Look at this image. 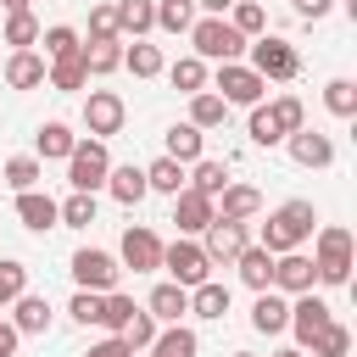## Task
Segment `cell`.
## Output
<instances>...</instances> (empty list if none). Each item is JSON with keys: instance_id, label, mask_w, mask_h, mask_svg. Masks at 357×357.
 I'll use <instances>...</instances> for the list:
<instances>
[{"instance_id": "cell-1", "label": "cell", "mask_w": 357, "mask_h": 357, "mask_svg": "<svg viewBox=\"0 0 357 357\" xmlns=\"http://www.w3.org/2000/svg\"><path fill=\"white\" fill-rule=\"evenodd\" d=\"M312 229H318V212H312V201H284L279 212H268V223H262V251H301L307 240H312Z\"/></svg>"}, {"instance_id": "cell-2", "label": "cell", "mask_w": 357, "mask_h": 357, "mask_svg": "<svg viewBox=\"0 0 357 357\" xmlns=\"http://www.w3.org/2000/svg\"><path fill=\"white\" fill-rule=\"evenodd\" d=\"M312 268H318V284H346L351 279V229L346 223H318L312 229Z\"/></svg>"}, {"instance_id": "cell-3", "label": "cell", "mask_w": 357, "mask_h": 357, "mask_svg": "<svg viewBox=\"0 0 357 357\" xmlns=\"http://www.w3.org/2000/svg\"><path fill=\"white\" fill-rule=\"evenodd\" d=\"M190 45H195L201 61H240L251 39H245L229 17H195V22H190Z\"/></svg>"}, {"instance_id": "cell-4", "label": "cell", "mask_w": 357, "mask_h": 357, "mask_svg": "<svg viewBox=\"0 0 357 357\" xmlns=\"http://www.w3.org/2000/svg\"><path fill=\"white\" fill-rule=\"evenodd\" d=\"M245 50H251V61H245V67H257L268 84H290V78L301 73V56H296V45H290V39H279V33H257Z\"/></svg>"}, {"instance_id": "cell-5", "label": "cell", "mask_w": 357, "mask_h": 357, "mask_svg": "<svg viewBox=\"0 0 357 357\" xmlns=\"http://www.w3.org/2000/svg\"><path fill=\"white\" fill-rule=\"evenodd\" d=\"M162 268H167V279L184 284V290H195L201 279H212V257L201 251L195 234H178L173 245H162Z\"/></svg>"}, {"instance_id": "cell-6", "label": "cell", "mask_w": 357, "mask_h": 357, "mask_svg": "<svg viewBox=\"0 0 357 357\" xmlns=\"http://www.w3.org/2000/svg\"><path fill=\"white\" fill-rule=\"evenodd\" d=\"M212 89H218L229 106H262V95H268V78H262L257 67H245V61H218V73H212Z\"/></svg>"}, {"instance_id": "cell-7", "label": "cell", "mask_w": 357, "mask_h": 357, "mask_svg": "<svg viewBox=\"0 0 357 357\" xmlns=\"http://www.w3.org/2000/svg\"><path fill=\"white\" fill-rule=\"evenodd\" d=\"M106 173H112V151H106V139H78L73 156H67V184L95 195V190L106 184Z\"/></svg>"}, {"instance_id": "cell-8", "label": "cell", "mask_w": 357, "mask_h": 357, "mask_svg": "<svg viewBox=\"0 0 357 357\" xmlns=\"http://www.w3.org/2000/svg\"><path fill=\"white\" fill-rule=\"evenodd\" d=\"M73 284L78 290H117V279H123V268H117V257L112 251H95V245H84V251H73Z\"/></svg>"}, {"instance_id": "cell-9", "label": "cell", "mask_w": 357, "mask_h": 357, "mask_svg": "<svg viewBox=\"0 0 357 357\" xmlns=\"http://www.w3.org/2000/svg\"><path fill=\"white\" fill-rule=\"evenodd\" d=\"M123 123H128L123 95H117V89H89V100H84V128H89V139H112V134H123Z\"/></svg>"}, {"instance_id": "cell-10", "label": "cell", "mask_w": 357, "mask_h": 357, "mask_svg": "<svg viewBox=\"0 0 357 357\" xmlns=\"http://www.w3.org/2000/svg\"><path fill=\"white\" fill-rule=\"evenodd\" d=\"M195 240H201V251H206V257H212V268H218V262H234V257L251 245V229H245V223H234V218H212Z\"/></svg>"}, {"instance_id": "cell-11", "label": "cell", "mask_w": 357, "mask_h": 357, "mask_svg": "<svg viewBox=\"0 0 357 357\" xmlns=\"http://www.w3.org/2000/svg\"><path fill=\"white\" fill-rule=\"evenodd\" d=\"M329 318H335V307H329L318 290H301V296H290V324H284V329H290V335H296V346L307 351V346H312V335H318Z\"/></svg>"}, {"instance_id": "cell-12", "label": "cell", "mask_w": 357, "mask_h": 357, "mask_svg": "<svg viewBox=\"0 0 357 357\" xmlns=\"http://www.w3.org/2000/svg\"><path fill=\"white\" fill-rule=\"evenodd\" d=\"M117 251H123V268H134V273L162 268V234H156V229H145V223H128Z\"/></svg>"}, {"instance_id": "cell-13", "label": "cell", "mask_w": 357, "mask_h": 357, "mask_svg": "<svg viewBox=\"0 0 357 357\" xmlns=\"http://www.w3.org/2000/svg\"><path fill=\"white\" fill-rule=\"evenodd\" d=\"M312 284H318V268H312L307 251H279V257H273V290L301 296V290H312Z\"/></svg>"}, {"instance_id": "cell-14", "label": "cell", "mask_w": 357, "mask_h": 357, "mask_svg": "<svg viewBox=\"0 0 357 357\" xmlns=\"http://www.w3.org/2000/svg\"><path fill=\"white\" fill-rule=\"evenodd\" d=\"M284 151H290L296 167H329V162H335V139L318 134V128H296V134H284Z\"/></svg>"}, {"instance_id": "cell-15", "label": "cell", "mask_w": 357, "mask_h": 357, "mask_svg": "<svg viewBox=\"0 0 357 357\" xmlns=\"http://www.w3.org/2000/svg\"><path fill=\"white\" fill-rule=\"evenodd\" d=\"M17 223L33 234H50V229H61V206L45 190H17Z\"/></svg>"}, {"instance_id": "cell-16", "label": "cell", "mask_w": 357, "mask_h": 357, "mask_svg": "<svg viewBox=\"0 0 357 357\" xmlns=\"http://www.w3.org/2000/svg\"><path fill=\"white\" fill-rule=\"evenodd\" d=\"M218 218V206H212V195H201V190H178L173 195V223H178V234H201L206 223Z\"/></svg>"}, {"instance_id": "cell-17", "label": "cell", "mask_w": 357, "mask_h": 357, "mask_svg": "<svg viewBox=\"0 0 357 357\" xmlns=\"http://www.w3.org/2000/svg\"><path fill=\"white\" fill-rule=\"evenodd\" d=\"M284 324H290V296L284 290H257V301H251V329L257 335H284Z\"/></svg>"}, {"instance_id": "cell-18", "label": "cell", "mask_w": 357, "mask_h": 357, "mask_svg": "<svg viewBox=\"0 0 357 357\" xmlns=\"http://www.w3.org/2000/svg\"><path fill=\"white\" fill-rule=\"evenodd\" d=\"M212 206H218V218L251 223V218L262 212V190H257V184H234V178H229V184L218 190V201H212Z\"/></svg>"}, {"instance_id": "cell-19", "label": "cell", "mask_w": 357, "mask_h": 357, "mask_svg": "<svg viewBox=\"0 0 357 357\" xmlns=\"http://www.w3.org/2000/svg\"><path fill=\"white\" fill-rule=\"evenodd\" d=\"M100 190H112V201H117V206H139V201L151 195L145 167H134V162H128V167H117V162H112V173H106V184H100Z\"/></svg>"}, {"instance_id": "cell-20", "label": "cell", "mask_w": 357, "mask_h": 357, "mask_svg": "<svg viewBox=\"0 0 357 357\" xmlns=\"http://www.w3.org/2000/svg\"><path fill=\"white\" fill-rule=\"evenodd\" d=\"M145 312H151L156 324H184V318H190V290L167 279V284H156V290H151V301H145Z\"/></svg>"}, {"instance_id": "cell-21", "label": "cell", "mask_w": 357, "mask_h": 357, "mask_svg": "<svg viewBox=\"0 0 357 357\" xmlns=\"http://www.w3.org/2000/svg\"><path fill=\"white\" fill-rule=\"evenodd\" d=\"M50 318H56V312H50V301H45V296H33V290H22V296L11 301V329H17V335H45V329H50Z\"/></svg>"}, {"instance_id": "cell-22", "label": "cell", "mask_w": 357, "mask_h": 357, "mask_svg": "<svg viewBox=\"0 0 357 357\" xmlns=\"http://www.w3.org/2000/svg\"><path fill=\"white\" fill-rule=\"evenodd\" d=\"M73 145H78V134H73L67 123H56V117L39 123V134H33V156H39V162H67Z\"/></svg>"}, {"instance_id": "cell-23", "label": "cell", "mask_w": 357, "mask_h": 357, "mask_svg": "<svg viewBox=\"0 0 357 357\" xmlns=\"http://www.w3.org/2000/svg\"><path fill=\"white\" fill-rule=\"evenodd\" d=\"M229 268L240 273V284H245V290H268V284H273V251H262V245H245Z\"/></svg>"}, {"instance_id": "cell-24", "label": "cell", "mask_w": 357, "mask_h": 357, "mask_svg": "<svg viewBox=\"0 0 357 357\" xmlns=\"http://www.w3.org/2000/svg\"><path fill=\"white\" fill-rule=\"evenodd\" d=\"M112 11H117V33L123 39H145L156 28V0H112Z\"/></svg>"}, {"instance_id": "cell-25", "label": "cell", "mask_w": 357, "mask_h": 357, "mask_svg": "<svg viewBox=\"0 0 357 357\" xmlns=\"http://www.w3.org/2000/svg\"><path fill=\"white\" fill-rule=\"evenodd\" d=\"M145 351H151V357H201V340H195L190 324H162Z\"/></svg>"}, {"instance_id": "cell-26", "label": "cell", "mask_w": 357, "mask_h": 357, "mask_svg": "<svg viewBox=\"0 0 357 357\" xmlns=\"http://www.w3.org/2000/svg\"><path fill=\"white\" fill-rule=\"evenodd\" d=\"M45 67H50V61H45L39 50H11V56H6V84H11V89H39V84H45Z\"/></svg>"}, {"instance_id": "cell-27", "label": "cell", "mask_w": 357, "mask_h": 357, "mask_svg": "<svg viewBox=\"0 0 357 357\" xmlns=\"http://www.w3.org/2000/svg\"><path fill=\"white\" fill-rule=\"evenodd\" d=\"M45 84H50L56 95H78V89L89 84V67H84V50H73V56H61V61H50V67H45Z\"/></svg>"}, {"instance_id": "cell-28", "label": "cell", "mask_w": 357, "mask_h": 357, "mask_svg": "<svg viewBox=\"0 0 357 357\" xmlns=\"http://www.w3.org/2000/svg\"><path fill=\"white\" fill-rule=\"evenodd\" d=\"M162 156H173V162H184V167H190V162H201V156H206V128H195V123H173V128H167V151H162Z\"/></svg>"}, {"instance_id": "cell-29", "label": "cell", "mask_w": 357, "mask_h": 357, "mask_svg": "<svg viewBox=\"0 0 357 357\" xmlns=\"http://www.w3.org/2000/svg\"><path fill=\"white\" fill-rule=\"evenodd\" d=\"M229 312V284H218V279H201L195 290H190V318H206V324H218Z\"/></svg>"}, {"instance_id": "cell-30", "label": "cell", "mask_w": 357, "mask_h": 357, "mask_svg": "<svg viewBox=\"0 0 357 357\" xmlns=\"http://www.w3.org/2000/svg\"><path fill=\"white\" fill-rule=\"evenodd\" d=\"M223 117H229V100H223L218 89H195V95H190V123H195V128H218Z\"/></svg>"}, {"instance_id": "cell-31", "label": "cell", "mask_w": 357, "mask_h": 357, "mask_svg": "<svg viewBox=\"0 0 357 357\" xmlns=\"http://www.w3.org/2000/svg\"><path fill=\"white\" fill-rule=\"evenodd\" d=\"M184 184L218 201V190L229 184V167H223V162H212V156H201V162H190V173H184Z\"/></svg>"}, {"instance_id": "cell-32", "label": "cell", "mask_w": 357, "mask_h": 357, "mask_svg": "<svg viewBox=\"0 0 357 357\" xmlns=\"http://www.w3.org/2000/svg\"><path fill=\"white\" fill-rule=\"evenodd\" d=\"M39 45H45V61H61V56L84 50L78 28H67V22H50V28H39Z\"/></svg>"}, {"instance_id": "cell-33", "label": "cell", "mask_w": 357, "mask_h": 357, "mask_svg": "<svg viewBox=\"0 0 357 357\" xmlns=\"http://www.w3.org/2000/svg\"><path fill=\"white\" fill-rule=\"evenodd\" d=\"M84 67H89V78H106V73H117V67H123V39L84 45Z\"/></svg>"}, {"instance_id": "cell-34", "label": "cell", "mask_w": 357, "mask_h": 357, "mask_svg": "<svg viewBox=\"0 0 357 357\" xmlns=\"http://www.w3.org/2000/svg\"><path fill=\"white\" fill-rule=\"evenodd\" d=\"M145 184H151L156 195H178V190H184V162H173V156H156V162L145 167Z\"/></svg>"}, {"instance_id": "cell-35", "label": "cell", "mask_w": 357, "mask_h": 357, "mask_svg": "<svg viewBox=\"0 0 357 357\" xmlns=\"http://www.w3.org/2000/svg\"><path fill=\"white\" fill-rule=\"evenodd\" d=\"M307 351H312V357H346V351H351V329H346L340 318H329V324L312 335V346H307Z\"/></svg>"}, {"instance_id": "cell-36", "label": "cell", "mask_w": 357, "mask_h": 357, "mask_svg": "<svg viewBox=\"0 0 357 357\" xmlns=\"http://www.w3.org/2000/svg\"><path fill=\"white\" fill-rule=\"evenodd\" d=\"M195 17H201L195 0H156V28H162V33H190Z\"/></svg>"}, {"instance_id": "cell-37", "label": "cell", "mask_w": 357, "mask_h": 357, "mask_svg": "<svg viewBox=\"0 0 357 357\" xmlns=\"http://www.w3.org/2000/svg\"><path fill=\"white\" fill-rule=\"evenodd\" d=\"M245 39H257V33H268V11H262V0H234L229 11H223Z\"/></svg>"}, {"instance_id": "cell-38", "label": "cell", "mask_w": 357, "mask_h": 357, "mask_svg": "<svg viewBox=\"0 0 357 357\" xmlns=\"http://www.w3.org/2000/svg\"><path fill=\"white\" fill-rule=\"evenodd\" d=\"M6 45L11 50H33L39 45V17L33 11H6Z\"/></svg>"}, {"instance_id": "cell-39", "label": "cell", "mask_w": 357, "mask_h": 357, "mask_svg": "<svg viewBox=\"0 0 357 357\" xmlns=\"http://www.w3.org/2000/svg\"><path fill=\"white\" fill-rule=\"evenodd\" d=\"M123 67H128L134 78H156V73H162V50L145 45V39H134V45H123Z\"/></svg>"}, {"instance_id": "cell-40", "label": "cell", "mask_w": 357, "mask_h": 357, "mask_svg": "<svg viewBox=\"0 0 357 357\" xmlns=\"http://www.w3.org/2000/svg\"><path fill=\"white\" fill-rule=\"evenodd\" d=\"M0 178H6L11 190H39V178H45V162H39V156H11V162L0 167Z\"/></svg>"}, {"instance_id": "cell-41", "label": "cell", "mask_w": 357, "mask_h": 357, "mask_svg": "<svg viewBox=\"0 0 357 357\" xmlns=\"http://www.w3.org/2000/svg\"><path fill=\"white\" fill-rule=\"evenodd\" d=\"M134 318V296H123V290H106L100 296V329L106 335H123V324Z\"/></svg>"}, {"instance_id": "cell-42", "label": "cell", "mask_w": 357, "mask_h": 357, "mask_svg": "<svg viewBox=\"0 0 357 357\" xmlns=\"http://www.w3.org/2000/svg\"><path fill=\"white\" fill-rule=\"evenodd\" d=\"M167 78H173V89L195 95V89H206V61H201V56H178V61L167 67Z\"/></svg>"}, {"instance_id": "cell-43", "label": "cell", "mask_w": 357, "mask_h": 357, "mask_svg": "<svg viewBox=\"0 0 357 357\" xmlns=\"http://www.w3.org/2000/svg\"><path fill=\"white\" fill-rule=\"evenodd\" d=\"M61 206V229H89L95 223V195L89 190H73L67 201H56Z\"/></svg>"}, {"instance_id": "cell-44", "label": "cell", "mask_w": 357, "mask_h": 357, "mask_svg": "<svg viewBox=\"0 0 357 357\" xmlns=\"http://www.w3.org/2000/svg\"><path fill=\"white\" fill-rule=\"evenodd\" d=\"M324 106H329L335 117H357V84H351V78H329V84H324Z\"/></svg>"}, {"instance_id": "cell-45", "label": "cell", "mask_w": 357, "mask_h": 357, "mask_svg": "<svg viewBox=\"0 0 357 357\" xmlns=\"http://www.w3.org/2000/svg\"><path fill=\"white\" fill-rule=\"evenodd\" d=\"M245 134H251V145H268V151H273V145H284V128L273 123V112H268V106H251Z\"/></svg>"}, {"instance_id": "cell-46", "label": "cell", "mask_w": 357, "mask_h": 357, "mask_svg": "<svg viewBox=\"0 0 357 357\" xmlns=\"http://www.w3.org/2000/svg\"><path fill=\"white\" fill-rule=\"evenodd\" d=\"M22 290H28V268H22L17 257H0V312H6Z\"/></svg>"}, {"instance_id": "cell-47", "label": "cell", "mask_w": 357, "mask_h": 357, "mask_svg": "<svg viewBox=\"0 0 357 357\" xmlns=\"http://www.w3.org/2000/svg\"><path fill=\"white\" fill-rule=\"evenodd\" d=\"M268 112H273V123H279L284 134H296V128H307V106H301L296 95H279V100H268Z\"/></svg>"}, {"instance_id": "cell-48", "label": "cell", "mask_w": 357, "mask_h": 357, "mask_svg": "<svg viewBox=\"0 0 357 357\" xmlns=\"http://www.w3.org/2000/svg\"><path fill=\"white\" fill-rule=\"evenodd\" d=\"M156 329H162V324H156V318H151V312H145V307H134V318H128V324H123V340H128V346H134V351H145V346H151V340H156Z\"/></svg>"}, {"instance_id": "cell-49", "label": "cell", "mask_w": 357, "mask_h": 357, "mask_svg": "<svg viewBox=\"0 0 357 357\" xmlns=\"http://www.w3.org/2000/svg\"><path fill=\"white\" fill-rule=\"evenodd\" d=\"M100 39H123V33H117L112 0H106V6H89V45H100Z\"/></svg>"}, {"instance_id": "cell-50", "label": "cell", "mask_w": 357, "mask_h": 357, "mask_svg": "<svg viewBox=\"0 0 357 357\" xmlns=\"http://www.w3.org/2000/svg\"><path fill=\"white\" fill-rule=\"evenodd\" d=\"M67 318H73V324H100V290H73Z\"/></svg>"}, {"instance_id": "cell-51", "label": "cell", "mask_w": 357, "mask_h": 357, "mask_svg": "<svg viewBox=\"0 0 357 357\" xmlns=\"http://www.w3.org/2000/svg\"><path fill=\"white\" fill-rule=\"evenodd\" d=\"M84 357H134V346H128L123 335H106V340H95Z\"/></svg>"}, {"instance_id": "cell-52", "label": "cell", "mask_w": 357, "mask_h": 357, "mask_svg": "<svg viewBox=\"0 0 357 357\" xmlns=\"http://www.w3.org/2000/svg\"><path fill=\"white\" fill-rule=\"evenodd\" d=\"M329 11H335V0H296V17H307V22H318Z\"/></svg>"}, {"instance_id": "cell-53", "label": "cell", "mask_w": 357, "mask_h": 357, "mask_svg": "<svg viewBox=\"0 0 357 357\" xmlns=\"http://www.w3.org/2000/svg\"><path fill=\"white\" fill-rule=\"evenodd\" d=\"M17 329H11V318H0V357H17Z\"/></svg>"}, {"instance_id": "cell-54", "label": "cell", "mask_w": 357, "mask_h": 357, "mask_svg": "<svg viewBox=\"0 0 357 357\" xmlns=\"http://www.w3.org/2000/svg\"><path fill=\"white\" fill-rule=\"evenodd\" d=\"M234 0H195V11H206V17H223Z\"/></svg>"}, {"instance_id": "cell-55", "label": "cell", "mask_w": 357, "mask_h": 357, "mask_svg": "<svg viewBox=\"0 0 357 357\" xmlns=\"http://www.w3.org/2000/svg\"><path fill=\"white\" fill-rule=\"evenodd\" d=\"M273 357H307V351H301V346H284V351H273Z\"/></svg>"}, {"instance_id": "cell-56", "label": "cell", "mask_w": 357, "mask_h": 357, "mask_svg": "<svg viewBox=\"0 0 357 357\" xmlns=\"http://www.w3.org/2000/svg\"><path fill=\"white\" fill-rule=\"evenodd\" d=\"M0 6H6V11H28V0H0Z\"/></svg>"}, {"instance_id": "cell-57", "label": "cell", "mask_w": 357, "mask_h": 357, "mask_svg": "<svg viewBox=\"0 0 357 357\" xmlns=\"http://www.w3.org/2000/svg\"><path fill=\"white\" fill-rule=\"evenodd\" d=\"M234 357H251V351H234Z\"/></svg>"}]
</instances>
